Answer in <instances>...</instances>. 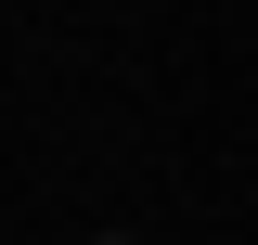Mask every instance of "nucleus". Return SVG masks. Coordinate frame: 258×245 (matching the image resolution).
<instances>
[{
  "instance_id": "nucleus-1",
  "label": "nucleus",
  "mask_w": 258,
  "mask_h": 245,
  "mask_svg": "<svg viewBox=\"0 0 258 245\" xmlns=\"http://www.w3.org/2000/svg\"><path fill=\"white\" fill-rule=\"evenodd\" d=\"M103 245H129V232H103Z\"/></svg>"
}]
</instances>
